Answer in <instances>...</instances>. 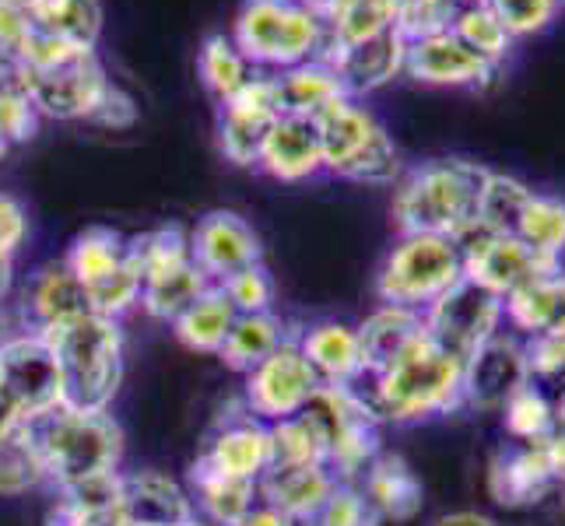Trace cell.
I'll return each instance as SVG.
<instances>
[{
  "label": "cell",
  "instance_id": "cell-43",
  "mask_svg": "<svg viewBox=\"0 0 565 526\" xmlns=\"http://www.w3.org/2000/svg\"><path fill=\"white\" fill-rule=\"evenodd\" d=\"M502 418H505V432L523 446L544 442L558 428L555 407L548 404V397H544L541 389H534V383L523 386L520 394L502 407Z\"/></svg>",
  "mask_w": 565,
  "mask_h": 526
},
{
  "label": "cell",
  "instance_id": "cell-17",
  "mask_svg": "<svg viewBox=\"0 0 565 526\" xmlns=\"http://www.w3.org/2000/svg\"><path fill=\"white\" fill-rule=\"evenodd\" d=\"M190 260L204 270L211 285H222L243 267L260 264V239L236 211H211L190 232Z\"/></svg>",
  "mask_w": 565,
  "mask_h": 526
},
{
  "label": "cell",
  "instance_id": "cell-34",
  "mask_svg": "<svg viewBox=\"0 0 565 526\" xmlns=\"http://www.w3.org/2000/svg\"><path fill=\"white\" fill-rule=\"evenodd\" d=\"M534 197V190L516 180V175L505 172H489L478 201V222L475 232H484V236H516L523 211H527Z\"/></svg>",
  "mask_w": 565,
  "mask_h": 526
},
{
  "label": "cell",
  "instance_id": "cell-61",
  "mask_svg": "<svg viewBox=\"0 0 565 526\" xmlns=\"http://www.w3.org/2000/svg\"><path fill=\"white\" fill-rule=\"evenodd\" d=\"M467 4H475V0H467Z\"/></svg>",
  "mask_w": 565,
  "mask_h": 526
},
{
  "label": "cell",
  "instance_id": "cell-21",
  "mask_svg": "<svg viewBox=\"0 0 565 526\" xmlns=\"http://www.w3.org/2000/svg\"><path fill=\"white\" fill-rule=\"evenodd\" d=\"M555 489L541 442L520 450H499L489 463V495L502 509H531Z\"/></svg>",
  "mask_w": 565,
  "mask_h": 526
},
{
  "label": "cell",
  "instance_id": "cell-59",
  "mask_svg": "<svg viewBox=\"0 0 565 526\" xmlns=\"http://www.w3.org/2000/svg\"><path fill=\"white\" fill-rule=\"evenodd\" d=\"M11 77H14V67H11V64H4V61H0V88H4V85L11 82Z\"/></svg>",
  "mask_w": 565,
  "mask_h": 526
},
{
  "label": "cell",
  "instance_id": "cell-31",
  "mask_svg": "<svg viewBox=\"0 0 565 526\" xmlns=\"http://www.w3.org/2000/svg\"><path fill=\"white\" fill-rule=\"evenodd\" d=\"M270 77H275L281 116H317L330 103L348 99L338 74L320 61H309V64H299V67L270 74Z\"/></svg>",
  "mask_w": 565,
  "mask_h": 526
},
{
  "label": "cell",
  "instance_id": "cell-26",
  "mask_svg": "<svg viewBox=\"0 0 565 526\" xmlns=\"http://www.w3.org/2000/svg\"><path fill=\"white\" fill-rule=\"evenodd\" d=\"M302 358L317 373L320 386H352L362 376L359 334L344 323H317L299 341Z\"/></svg>",
  "mask_w": 565,
  "mask_h": 526
},
{
  "label": "cell",
  "instance_id": "cell-7",
  "mask_svg": "<svg viewBox=\"0 0 565 526\" xmlns=\"http://www.w3.org/2000/svg\"><path fill=\"white\" fill-rule=\"evenodd\" d=\"M323 144V169L352 183L386 186L397 180V148L373 112L355 99H338L313 116Z\"/></svg>",
  "mask_w": 565,
  "mask_h": 526
},
{
  "label": "cell",
  "instance_id": "cell-19",
  "mask_svg": "<svg viewBox=\"0 0 565 526\" xmlns=\"http://www.w3.org/2000/svg\"><path fill=\"white\" fill-rule=\"evenodd\" d=\"M404 56H407V39L397 29H390L355 46L323 50L317 61L338 74L348 99H362V95H373L404 74Z\"/></svg>",
  "mask_w": 565,
  "mask_h": 526
},
{
  "label": "cell",
  "instance_id": "cell-8",
  "mask_svg": "<svg viewBox=\"0 0 565 526\" xmlns=\"http://www.w3.org/2000/svg\"><path fill=\"white\" fill-rule=\"evenodd\" d=\"M302 415L317 425L327 446V471L355 484L380 457V415L355 386H320Z\"/></svg>",
  "mask_w": 565,
  "mask_h": 526
},
{
  "label": "cell",
  "instance_id": "cell-46",
  "mask_svg": "<svg viewBox=\"0 0 565 526\" xmlns=\"http://www.w3.org/2000/svg\"><path fill=\"white\" fill-rule=\"evenodd\" d=\"M39 130V109L32 106L29 92L18 82V74L0 88V144H22L29 138H35Z\"/></svg>",
  "mask_w": 565,
  "mask_h": 526
},
{
  "label": "cell",
  "instance_id": "cell-48",
  "mask_svg": "<svg viewBox=\"0 0 565 526\" xmlns=\"http://www.w3.org/2000/svg\"><path fill=\"white\" fill-rule=\"evenodd\" d=\"M313 526H380L376 509L369 505L359 484H341L330 492V498L320 505V513L309 519Z\"/></svg>",
  "mask_w": 565,
  "mask_h": 526
},
{
  "label": "cell",
  "instance_id": "cell-52",
  "mask_svg": "<svg viewBox=\"0 0 565 526\" xmlns=\"http://www.w3.org/2000/svg\"><path fill=\"white\" fill-rule=\"evenodd\" d=\"M134 120H138V106H134V99H130L124 88H116L109 82V88H106V95L99 99V106H95V112L88 116V124L120 130V127H130Z\"/></svg>",
  "mask_w": 565,
  "mask_h": 526
},
{
  "label": "cell",
  "instance_id": "cell-62",
  "mask_svg": "<svg viewBox=\"0 0 565 526\" xmlns=\"http://www.w3.org/2000/svg\"><path fill=\"white\" fill-rule=\"evenodd\" d=\"M562 8H565V0H562Z\"/></svg>",
  "mask_w": 565,
  "mask_h": 526
},
{
  "label": "cell",
  "instance_id": "cell-30",
  "mask_svg": "<svg viewBox=\"0 0 565 526\" xmlns=\"http://www.w3.org/2000/svg\"><path fill=\"white\" fill-rule=\"evenodd\" d=\"M505 320L523 334H565V275H544L505 299Z\"/></svg>",
  "mask_w": 565,
  "mask_h": 526
},
{
  "label": "cell",
  "instance_id": "cell-37",
  "mask_svg": "<svg viewBox=\"0 0 565 526\" xmlns=\"http://www.w3.org/2000/svg\"><path fill=\"white\" fill-rule=\"evenodd\" d=\"M193 489L201 495V509L214 526H236L253 502H257V481L222 477L207 471V466L193 463Z\"/></svg>",
  "mask_w": 565,
  "mask_h": 526
},
{
  "label": "cell",
  "instance_id": "cell-41",
  "mask_svg": "<svg viewBox=\"0 0 565 526\" xmlns=\"http://www.w3.org/2000/svg\"><path fill=\"white\" fill-rule=\"evenodd\" d=\"M127 253H130V264L138 267L141 281H151L190 264V236L180 225H162L154 232H145L138 239H130Z\"/></svg>",
  "mask_w": 565,
  "mask_h": 526
},
{
  "label": "cell",
  "instance_id": "cell-12",
  "mask_svg": "<svg viewBox=\"0 0 565 526\" xmlns=\"http://www.w3.org/2000/svg\"><path fill=\"white\" fill-rule=\"evenodd\" d=\"M0 389L14 400L25 421L64 407L61 365H56L53 347L39 330H25L0 347Z\"/></svg>",
  "mask_w": 565,
  "mask_h": 526
},
{
  "label": "cell",
  "instance_id": "cell-35",
  "mask_svg": "<svg viewBox=\"0 0 565 526\" xmlns=\"http://www.w3.org/2000/svg\"><path fill=\"white\" fill-rule=\"evenodd\" d=\"M281 344H285V326L275 313L236 316L218 358L228 368H236V373H249L253 365H260L270 351H278Z\"/></svg>",
  "mask_w": 565,
  "mask_h": 526
},
{
  "label": "cell",
  "instance_id": "cell-53",
  "mask_svg": "<svg viewBox=\"0 0 565 526\" xmlns=\"http://www.w3.org/2000/svg\"><path fill=\"white\" fill-rule=\"evenodd\" d=\"M236 526H299L291 516H285L281 509H275L270 502H264V498H257L246 509V516L236 523Z\"/></svg>",
  "mask_w": 565,
  "mask_h": 526
},
{
  "label": "cell",
  "instance_id": "cell-54",
  "mask_svg": "<svg viewBox=\"0 0 565 526\" xmlns=\"http://www.w3.org/2000/svg\"><path fill=\"white\" fill-rule=\"evenodd\" d=\"M544 463H548V474L555 484H565V428H555V432L541 442Z\"/></svg>",
  "mask_w": 565,
  "mask_h": 526
},
{
  "label": "cell",
  "instance_id": "cell-29",
  "mask_svg": "<svg viewBox=\"0 0 565 526\" xmlns=\"http://www.w3.org/2000/svg\"><path fill=\"white\" fill-rule=\"evenodd\" d=\"M390 29H397V0H338V4L323 14L320 53L365 43V39L383 35Z\"/></svg>",
  "mask_w": 565,
  "mask_h": 526
},
{
  "label": "cell",
  "instance_id": "cell-28",
  "mask_svg": "<svg viewBox=\"0 0 565 526\" xmlns=\"http://www.w3.org/2000/svg\"><path fill=\"white\" fill-rule=\"evenodd\" d=\"M32 29L67 46L95 50L103 35V4L99 0H25Z\"/></svg>",
  "mask_w": 565,
  "mask_h": 526
},
{
  "label": "cell",
  "instance_id": "cell-42",
  "mask_svg": "<svg viewBox=\"0 0 565 526\" xmlns=\"http://www.w3.org/2000/svg\"><path fill=\"white\" fill-rule=\"evenodd\" d=\"M39 481H46V471L35 450L32 425H22L0 439V495H22Z\"/></svg>",
  "mask_w": 565,
  "mask_h": 526
},
{
  "label": "cell",
  "instance_id": "cell-32",
  "mask_svg": "<svg viewBox=\"0 0 565 526\" xmlns=\"http://www.w3.org/2000/svg\"><path fill=\"white\" fill-rule=\"evenodd\" d=\"M29 320L32 330H46L53 323H64L71 316L92 313L85 288L77 285V278L67 270V264H50L35 275L32 288H29Z\"/></svg>",
  "mask_w": 565,
  "mask_h": 526
},
{
  "label": "cell",
  "instance_id": "cell-44",
  "mask_svg": "<svg viewBox=\"0 0 565 526\" xmlns=\"http://www.w3.org/2000/svg\"><path fill=\"white\" fill-rule=\"evenodd\" d=\"M467 0H397V32L415 43V39L454 32V22Z\"/></svg>",
  "mask_w": 565,
  "mask_h": 526
},
{
  "label": "cell",
  "instance_id": "cell-20",
  "mask_svg": "<svg viewBox=\"0 0 565 526\" xmlns=\"http://www.w3.org/2000/svg\"><path fill=\"white\" fill-rule=\"evenodd\" d=\"M257 165L281 183H306L323 172V144L313 116H278Z\"/></svg>",
  "mask_w": 565,
  "mask_h": 526
},
{
  "label": "cell",
  "instance_id": "cell-57",
  "mask_svg": "<svg viewBox=\"0 0 565 526\" xmlns=\"http://www.w3.org/2000/svg\"><path fill=\"white\" fill-rule=\"evenodd\" d=\"M552 407H555V425L565 428V383H562V394H558V400Z\"/></svg>",
  "mask_w": 565,
  "mask_h": 526
},
{
  "label": "cell",
  "instance_id": "cell-11",
  "mask_svg": "<svg viewBox=\"0 0 565 526\" xmlns=\"http://www.w3.org/2000/svg\"><path fill=\"white\" fill-rule=\"evenodd\" d=\"M425 320V337L439 344L446 355L457 362H467L475 351L499 334L505 320V302L481 285L460 278L446 296H439L433 305L422 313Z\"/></svg>",
  "mask_w": 565,
  "mask_h": 526
},
{
  "label": "cell",
  "instance_id": "cell-38",
  "mask_svg": "<svg viewBox=\"0 0 565 526\" xmlns=\"http://www.w3.org/2000/svg\"><path fill=\"white\" fill-rule=\"evenodd\" d=\"M516 239L537 253L541 260L558 264L562 267V253H565V201L552 197V193H534L527 211H523Z\"/></svg>",
  "mask_w": 565,
  "mask_h": 526
},
{
  "label": "cell",
  "instance_id": "cell-2",
  "mask_svg": "<svg viewBox=\"0 0 565 526\" xmlns=\"http://www.w3.org/2000/svg\"><path fill=\"white\" fill-rule=\"evenodd\" d=\"M14 74L39 116H50V120L88 124V116L109 88V77L95 50L67 46L43 32H32L25 53L14 64Z\"/></svg>",
  "mask_w": 565,
  "mask_h": 526
},
{
  "label": "cell",
  "instance_id": "cell-50",
  "mask_svg": "<svg viewBox=\"0 0 565 526\" xmlns=\"http://www.w3.org/2000/svg\"><path fill=\"white\" fill-rule=\"evenodd\" d=\"M531 379H562L565 383V334H534L523 344Z\"/></svg>",
  "mask_w": 565,
  "mask_h": 526
},
{
  "label": "cell",
  "instance_id": "cell-25",
  "mask_svg": "<svg viewBox=\"0 0 565 526\" xmlns=\"http://www.w3.org/2000/svg\"><path fill=\"white\" fill-rule=\"evenodd\" d=\"M120 513L127 526H177L193 519V505L177 481L148 471L124 477Z\"/></svg>",
  "mask_w": 565,
  "mask_h": 526
},
{
  "label": "cell",
  "instance_id": "cell-27",
  "mask_svg": "<svg viewBox=\"0 0 565 526\" xmlns=\"http://www.w3.org/2000/svg\"><path fill=\"white\" fill-rule=\"evenodd\" d=\"M359 489L380 519L407 523L422 513V481L401 457H376L362 474Z\"/></svg>",
  "mask_w": 565,
  "mask_h": 526
},
{
  "label": "cell",
  "instance_id": "cell-45",
  "mask_svg": "<svg viewBox=\"0 0 565 526\" xmlns=\"http://www.w3.org/2000/svg\"><path fill=\"white\" fill-rule=\"evenodd\" d=\"M513 39H531L555 25L562 0H484Z\"/></svg>",
  "mask_w": 565,
  "mask_h": 526
},
{
  "label": "cell",
  "instance_id": "cell-36",
  "mask_svg": "<svg viewBox=\"0 0 565 526\" xmlns=\"http://www.w3.org/2000/svg\"><path fill=\"white\" fill-rule=\"evenodd\" d=\"M207 288H211V278L190 260V264H183L177 270H169V275H159V278L145 281L141 305H145L148 316L177 323L186 313V309L204 296Z\"/></svg>",
  "mask_w": 565,
  "mask_h": 526
},
{
  "label": "cell",
  "instance_id": "cell-15",
  "mask_svg": "<svg viewBox=\"0 0 565 526\" xmlns=\"http://www.w3.org/2000/svg\"><path fill=\"white\" fill-rule=\"evenodd\" d=\"M278 116L281 109H278L275 77L253 74V82L246 88H239L228 103H222V116H218L222 154L236 165H257L260 148Z\"/></svg>",
  "mask_w": 565,
  "mask_h": 526
},
{
  "label": "cell",
  "instance_id": "cell-58",
  "mask_svg": "<svg viewBox=\"0 0 565 526\" xmlns=\"http://www.w3.org/2000/svg\"><path fill=\"white\" fill-rule=\"evenodd\" d=\"M8 281H11V264H0V302H4Z\"/></svg>",
  "mask_w": 565,
  "mask_h": 526
},
{
  "label": "cell",
  "instance_id": "cell-51",
  "mask_svg": "<svg viewBox=\"0 0 565 526\" xmlns=\"http://www.w3.org/2000/svg\"><path fill=\"white\" fill-rule=\"evenodd\" d=\"M25 232H29V222H25V211L14 197L8 193H0V264H11L18 246L25 243Z\"/></svg>",
  "mask_w": 565,
  "mask_h": 526
},
{
  "label": "cell",
  "instance_id": "cell-13",
  "mask_svg": "<svg viewBox=\"0 0 565 526\" xmlns=\"http://www.w3.org/2000/svg\"><path fill=\"white\" fill-rule=\"evenodd\" d=\"M460 246V267L463 278L492 291L502 302L516 296L520 288L534 285L544 275L562 270L558 264L541 260L516 236H484V232H467L457 243Z\"/></svg>",
  "mask_w": 565,
  "mask_h": 526
},
{
  "label": "cell",
  "instance_id": "cell-22",
  "mask_svg": "<svg viewBox=\"0 0 565 526\" xmlns=\"http://www.w3.org/2000/svg\"><path fill=\"white\" fill-rule=\"evenodd\" d=\"M198 463L222 477L260 481L270 466V428L253 415L243 421H232L211 439Z\"/></svg>",
  "mask_w": 565,
  "mask_h": 526
},
{
  "label": "cell",
  "instance_id": "cell-9",
  "mask_svg": "<svg viewBox=\"0 0 565 526\" xmlns=\"http://www.w3.org/2000/svg\"><path fill=\"white\" fill-rule=\"evenodd\" d=\"M463 278L460 246L443 236H401L380 267L376 291L383 305H404L425 313Z\"/></svg>",
  "mask_w": 565,
  "mask_h": 526
},
{
  "label": "cell",
  "instance_id": "cell-1",
  "mask_svg": "<svg viewBox=\"0 0 565 526\" xmlns=\"http://www.w3.org/2000/svg\"><path fill=\"white\" fill-rule=\"evenodd\" d=\"M489 169L467 159H433L412 169L394 193L401 236H443L460 243L475 232Z\"/></svg>",
  "mask_w": 565,
  "mask_h": 526
},
{
  "label": "cell",
  "instance_id": "cell-5",
  "mask_svg": "<svg viewBox=\"0 0 565 526\" xmlns=\"http://www.w3.org/2000/svg\"><path fill=\"white\" fill-rule=\"evenodd\" d=\"M39 460L50 481L61 489L99 474H113L124 453L120 428L106 411H74V407H56V411L29 421Z\"/></svg>",
  "mask_w": 565,
  "mask_h": 526
},
{
  "label": "cell",
  "instance_id": "cell-40",
  "mask_svg": "<svg viewBox=\"0 0 565 526\" xmlns=\"http://www.w3.org/2000/svg\"><path fill=\"white\" fill-rule=\"evenodd\" d=\"M198 71H201V82L218 95L222 103H228L232 95L253 82V67L236 50V43H232V35H207L204 39V46L198 53Z\"/></svg>",
  "mask_w": 565,
  "mask_h": 526
},
{
  "label": "cell",
  "instance_id": "cell-4",
  "mask_svg": "<svg viewBox=\"0 0 565 526\" xmlns=\"http://www.w3.org/2000/svg\"><path fill=\"white\" fill-rule=\"evenodd\" d=\"M369 404H373L380 421L394 425L450 415L454 407L463 404V362L446 355L428 337H418L394 365L376 376Z\"/></svg>",
  "mask_w": 565,
  "mask_h": 526
},
{
  "label": "cell",
  "instance_id": "cell-14",
  "mask_svg": "<svg viewBox=\"0 0 565 526\" xmlns=\"http://www.w3.org/2000/svg\"><path fill=\"white\" fill-rule=\"evenodd\" d=\"M317 389L320 379L302 358L299 344L285 341L278 351H270L260 365H253L246 373V411L257 421L275 425L285 418H296L313 400Z\"/></svg>",
  "mask_w": 565,
  "mask_h": 526
},
{
  "label": "cell",
  "instance_id": "cell-55",
  "mask_svg": "<svg viewBox=\"0 0 565 526\" xmlns=\"http://www.w3.org/2000/svg\"><path fill=\"white\" fill-rule=\"evenodd\" d=\"M433 526H499V523L492 516H484V513L463 509V513H446V516H439Z\"/></svg>",
  "mask_w": 565,
  "mask_h": 526
},
{
  "label": "cell",
  "instance_id": "cell-6",
  "mask_svg": "<svg viewBox=\"0 0 565 526\" xmlns=\"http://www.w3.org/2000/svg\"><path fill=\"white\" fill-rule=\"evenodd\" d=\"M232 43L249 67L281 74L317 61L323 46V18L299 0H243L232 22Z\"/></svg>",
  "mask_w": 565,
  "mask_h": 526
},
{
  "label": "cell",
  "instance_id": "cell-23",
  "mask_svg": "<svg viewBox=\"0 0 565 526\" xmlns=\"http://www.w3.org/2000/svg\"><path fill=\"white\" fill-rule=\"evenodd\" d=\"M338 489V477L323 463L306 466H267V474L257 481V495L270 502L275 509L291 516L296 523H309L320 505Z\"/></svg>",
  "mask_w": 565,
  "mask_h": 526
},
{
  "label": "cell",
  "instance_id": "cell-60",
  "mask_svg": "<svg viewBox=\"0 0 565 526\" xmlns=\"http://www.w3.org/2000/svg\"><path fill=\"white\" fill-rule=\"evenodd\" d=\"M4 151H8V148H4V144H0V154H4Z\"/></svg>",
  "mask_w": 565,
  "mask_h": 526
},
{
  "label": "cell",
  "instance_id": "cell-39",
  "mask_svg": "<svg viewBox=\"0 0 565 526\" xmlns=\"http://www.w3.org/2000/svg\"><path fill=\"white\" fill-rule=\"evenodd\" d=\"M454 35L467 50H475L481 61H489L492 67H502L505 61H510L513 43H516L484 0H475V4L460 8L457 22H454Z\"/></svg>",
  "mask_w": 565,
  "mask_h": 526
},
{
  "label": "cell",
  "instance_id": "cell-47",
  "mask_svg": "<svg viewBox=\"0 0 565 526\" xmlns=\"http://www.w3.org/2000/svg\"><path fill=\"white\" fill-rule=\"evenodd\" d=\"M228 302L236 305L239 316H253V313H270V305H275V281H270L267 267L264 264H253V267H243L239 275H232L228 281L218 285Z\"/></svg>",
  "mask_w": 565,
  "mask_h": 526
},
{
  "label": "cell",
  "instance_id": "cell-3",
  "mask_svg": "<svg viewBox=\"0 0 565 526\" xmlns=\"http://www.w3.org/2000/svg\"><path fill=\"white\" fill-rule=\"evenodd\" d=\"M61 365L64 407L74 411H106L124 376V337L109 316L82 313L39 330Z\"/></svg>",
  "mask_w": 565,
  "mask_h": 526
},
{
  "label": "cell",
  "instance_id": "cell-49",
  "mask_svg": "<svg viewBox=\"0 0 565 526\" xmlns=\"http://www.w3.org/2000/svg\"><path fill=\"white\" fill-rule=\"evenodd\" d=\"M32 18L25 0H0V61L18 64V56L25 53L32 39Z\"/></svg>",
  "mask_w": 565,
  "mask_h": 526
},
{
  "label": "cell",
  "instance_id": "cell-56",
  "mask_svg": "<svg viewBox=\"0 0 565 526\" xmlns=\"http://www.w3.org/2000/svg\"><path fill=\"white\" fill-rule=\"evenodd\" d=\"M299 4H306L309 11H313V14H320V18H323V14H327L330 8L338 4V0H299Z\"/></svg>",
  "mask_w": 565,
  "mask_h": 526
},
{
  "label": "cell",
  "instance_id": "cell-24",
  "mask_svg": "<svg viewBox=\"0 0 565 526\" xmlns=\"http://www.w3.org/2000/svg\"><path fill=\"white\" fill-rule=\"evenodd\" d=\"M355 334H359V351H362V376L376 379L383 368L394 365L418 337H425V320L418 309L383 305L355 330Z\"/></svg>",
  "mask_w": 565,
  "mask_h": 526
},
{
  "label": "cell",
  "instance_id": "cell-16",
  "mask_svg": "<svg viewBox=\"0 0 565 526\" xmlns=\"http://www.w3.org/2000/svg\"><path fill=\"white\" fill-rule=\"evenodd\" d=\"M523 386H531V368L523 344H516L513 337L495 334L463 362V404H471L475 411L502 415V407Z\"/></svg>",
  "mask_w": 565,
  "mask_h": 526
},
{
  "label": "cell",
  "instance_id": "cell-33",
  "mask_svg": "<svg viewBox=\"0 0 565 526\" xmlns=\"http://www.w3.org/2000/svg\"><path fill=\"white\" fill-rule=\"evenodd\" d=\"M236 316H239L236 305L228 302L225 291L218 285H211L204 296L177 320V337L186 347H193V351L218 355L225 337H228V330H232V323H236Z\"/></svg>",
  "mask_w": 565,
  "mask_h": 526
},
{
  "label": "cell",
  "instance_id": "cell-18",
  "mask_svg": "<svg viewBox=\"0 0 565 526\" xmlns=\"http://www.w3.org/2000/svg\"><path fill=\"white\" fill-rule=\"evenodd\" d=\"M404 74L415 77L418 85L439 88H484L499 77V67L481 61L475 50H467L454 32L428 35L407 43Z\"/></svg>",
  "mask_w": 565,
  "mask_h": 526
},
{
  "label": "cell",
  "instance_id": "cell-10",
  "mask_svg": "<svg viewBox=\"0 0 565 526\" xmlns=\"http://www.w3.org/2000/svg\"><path fill=\"white\" fill-rule=\"evenodd\" d=\"M67 270L85 288L88 309L99 316L120 320L127 309L141 302V275L130 264L127 239L113 228H85L67 249Z\"/></svg>",
  "mask_w": 565,
  "mask_h": 526
}]
</instances>
